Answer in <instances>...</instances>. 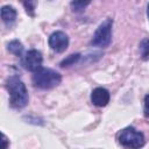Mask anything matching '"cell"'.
Masks as SVG:
<instances>
[{
	"label": "cell",
	"instance_id": "6da1fadb",
	"mask_svg": "<svg viewBox=\"0 0 149 149\" xmlns=\"http://www.w3.org/2000/svg\"><path fill=\"white\" fill-rule=\"evenodd\" d=\"M6 87L10 94V106L13 108H23L28 104V91L23 81L16 76H12L6 81Z\"/></svg>",
	"mask_w": 149,
	"mask_h": 149
},
{
	"label": "cell",
	"instance_id": "7a4b0ae2",
	"mask_svg": "<svg viewBox=\"0 0 149 149\" xmlns=\"http://www.w3.org/2000/svg\"><path fill=\"white\" fill-rule=\"evenodd\" d=\"M62 81V76L52 70V69H40L36 72H34L33 76V84L35 87L42 88V90H50L57 85H59Z\"/></svg>",
	"mask_w": 149,
	"mask_h": 149
},
{
	"label": "cell",
	"instance_id": "3957f363",
	"mask_svg": "<svg viewBox=\"0 0 149 149\" xmlns=\"http://www.w3.org/2000/svg\"><path fill=\"white\" fill-rule=\"evenodd\" d=\"M112 26H113L112 19H106L102 23H100V26L97 28L91 40V45L99 48L108 47L112 41Z\"/></svg>",
	"mask_w": 149,
	"mask_h": 149
},
{
	"label": "cell",
	"instance_id": "277c9868",
	"mask_svg": "<svg viewBox=\"0 0 149 149\" xmlns=\"http://www.w3.org/2000/svg\"><path fill=\"white\" fill-rule=\"evenodd\" d=\"M119 143L127 148H141L144 146V136L134 127L122 129L118 136Z\"/></svg>",
	"mask_w": 149,
	"mask_h": 149
},
{
	"label": "cell",
	"instance_id": "5b68a950",
	"mask_svg": "<svg viewBox=\"0 0 149 149\" xmlns=\"http://www.w3.org/2000/svg\"><path fill=\"white\" fill-rule=\"evenodd\" d=\"M42 61H43V57H42V54L38 51V50H29L27 51L22 58H21V65L27 70V71H30V72H36L37 70L41 69L42 66Z\"/></svg>",
	"mask_w": 149,
	"mask_h": 149
},
{
	"label": "cell",
	"instance_id": "8992f818",
	"mask_svg": "<svg viewBox=\"0 0 149 149\" xmlns=\"http://www.w3.org/2000/svg\"><path fill=\"white\" fill-rule=\"evenodd\" d=\"M49 45L54 51L62 52L69 45V37L63 31H55L49 37Z\"/></svg>",
	"mask_w": 149,
	"mask_h": 149
},
{
	"label": "cell",
	"instance_id": "52a82bcc",
	"mask_svg": "<svg viewBox=\"0 0 149 149\" xmlns=\"http://www.w3.org/2000/svg\"><path fill=\"white\" fill-rule=\"evenodd\" d=\"M109 92L104 87H97L92 91L91 94V101L93 105L98 107H104L109 102Z\"/></svg>",
	"mask_w": 149,
	"mask_h": 149
},
{
	"label": "cell",
	"instance_id": "ba28073f",
	"mask_svg": "<svg viewBox=\"0 0 149 149\" xmlns=\"http://www.w3.org/2000/svg\"><path fill=\"white\" fill-rule=\"evenodd\" d=\"M1 19L6 24H12L16 19V10L12 6H3L1 8Z\"/></svg>",
	"mask_w": 149,
	"mask_h": 149
},
{
	"label": "cell",
	"instance_id": "9c48e42d",
	"mask_svg": "<svg viewBox=\"0 0 149 149\" xmlns=\"http://www.w3.org/2000/svg\"><path fill=\"white\" fill-rule=\"evenodd\" d=\"M7 49H8L9 52L14 54L15 56H21L22 52H23V45H22V43H21L20 41H17V40H14V41L9 42L8 45H7Z\"/></svg>",
	"mask_w": 149,
	"mask_h": 149
},
{
	"label": "cell",
	"instance_id": "30bf717a",
	"mask_svg": "<svg viewBox=\"0 0 149 149\" xmlns=\"http://www.w3.org/2000/svg\"><path fill=\"white\" fill-rule=\"evenodd\" d=\"M80 58V54H72L70 56H68L65 59H63L61 62V66L62 68H68V66H71V65H74Z\"/></svg>",
	"mask_w": 149,
	"mask_h": 149
},
{
	"label": "cell",
	"instance_id": "8fae6325",
	"mask_svg": "<svg viewBox=\"0 0 149 149\" xmlns=\"http://www.w3.org/2000/svg\"><path fill=\"white\" fill-rule=\"evenodd\" d=\"M140 52L141 57L144 61H149V38H144L140 43Z\"/></svg>",
	"mask_w": 149,
	"mask_h": 149
},
{
	"label": "cell",
	"instance_id": "7c38bea8",
	"mask_svg": "<svg viewBox=\"0 0 149 149\" xmlns=\"http://www.w3.org/2000/svg\"><path fill=\"white\" fill-rule=\"evenodd\" d=\"M90 2H91V0H72L71 8L73 12H81Z\"/></svg>",
	"mask_w": 149,
	"mask_h": 149
},
{
	"label": "cell",
	"instance_id": "4fadbf2b",
	"mask_svg": "<svg viewBox=\"0 0 149 149\" xmlns=\"http://www.w3.org/2000/svg\"><path fill=\"white\" fill-rule=\"evenodd\" d=\"M21 1H22L23 6H24L27 13L33 16L34 15V10H35L36 5H37V0H21Z\"/></svg>",
	"mask_w": 149,
	"mask_h": 149
},
{
	"label": "cell",
	"instance_id": "5bb4252c",
	"mask_svg": "<svg viewBox=\"0 0 149 149\" xmlns=\"http://www.w3.org/2000/svg\"><path fill=\"white\" fill-rule=\"evenodd\" d=\"M144 115L147 118H149V94H147L144 97V108H143Z\"/></svg>",
	"mask_w": 149,
	"mask_h": 149
},
{
	"label": "cell",
	"instance_id": "9a60e30c",
	"mask_svg": "<svg viewBox=\"0 0 149 149\" xmlns=\"http://www.w3.org/2000/svg\"><path fill=\"white\" fill-rule=\"evenodd\" d=\"M2 141H3V148L6 149V148L8 147V144H7V139H6L5 135H2Z\"/></svg>",
	"mask_w": 149,
	"mask_h": 149
},
{
	"label": "cell",
	"instance_id": "2e32d148",
	"mask_svg": "<svg viewBox=\"0 0 149 149\" xmlns=\"http://www.w3.org/2000/svg\"><path fill=\"white\" fill-rule=\"evenodd\" d=\"M147 16H148V19H149V3H148V6H147Z\"/></svg>",
	"mask_w": 149,
	"mask_h": 149
}]
</instances>
